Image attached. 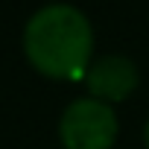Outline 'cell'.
I'll return each mask as SVG.
<instances>
[{"label":"cell","mask_w":149,"mask_h":149,"mask_svg":"<svg viewBox=\"0 0 149 149\" xmlns=\"http://www.w3.org/2000/svg\"><path fill=\"white\" fill-rule=\"evenodd\" d=\"M24 56L47 79H82L94 61V26L70 3L41 6L24 26Z\"/></svg>","instance_id":"cell-1"},{"label":"cell","mask_w":149,"mask_h":149,"mask_svg":"<svg viewBox=\"0 0 149 149\" xmlns=\"http://www.w3.org/2000/svg\"><path fill=\"white\" fill-rule=\"evenodd\" d=\"M120 117L114 105L94 97H76L58 117V140L64 149H114Z\"/></svg>","instance_id":"cell-2"},{"label":"cell","mask_w":149,"mask_h":149,"mask_svg":"<svg viewBox=\"0 0 149 149\" xmlns=\"http://www.w3.org/2000/svg\"><path fill=\"white\" fill-rule=\"evenodd\" d=\"M82 85L88 91V97L100 100V102H123L129 100L137 85H140V70L137 64L129 58V56H100L91 61V67L85 70V76H82Z\"/></svg>","instance_id":"cell-3"},{"label":"cell","mask_w":149,"mask_h":149,"mask_svg":"<svg viewBox=\"0 0 149 149\" xmlns=\"http://www.w3.org/2000/svg\"><path fill=\"white\" fill-rule=\"evenodd\" d=\"M143 146L149 149V120H146V126H143Z\"/></svg>","instance_id":"cell-4"}]
</instances>
